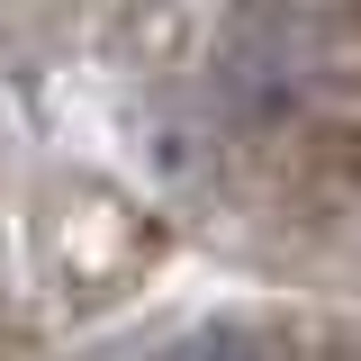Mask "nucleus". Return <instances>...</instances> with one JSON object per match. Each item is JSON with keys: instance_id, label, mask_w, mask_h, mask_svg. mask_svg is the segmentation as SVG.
I'll use <instances>...</instances> for the list:
<instances>
[{"instance_id": "nucleus-1", "label": "nucleus", "mask_w": 361, "mask_h": 361, "mask_svg": "<svg viewBox=\"0 0 361 361\" xmlns=\"http://www.w3.org/2000/svg\"><path fill=\"white\" fill-rule=\"evenodd\" d=\"M163 361H289V353L271 343L262 325H226V316H217V325H190Z\"/></svg>"}, {"instance_id": "nucleus-2", "label": "nucleus", "mask_w": 361, "mask_h": 361, "mask_svg": "<svg viewBox=\"0 0 361 361\" xmlns=\"http://www.w3.org/2000/svg\"><path fill=\"white\" fill-rule=\"evenodd\" d=\"M353 27H361V0H353Z\"/></svg>"}]
</instances>
